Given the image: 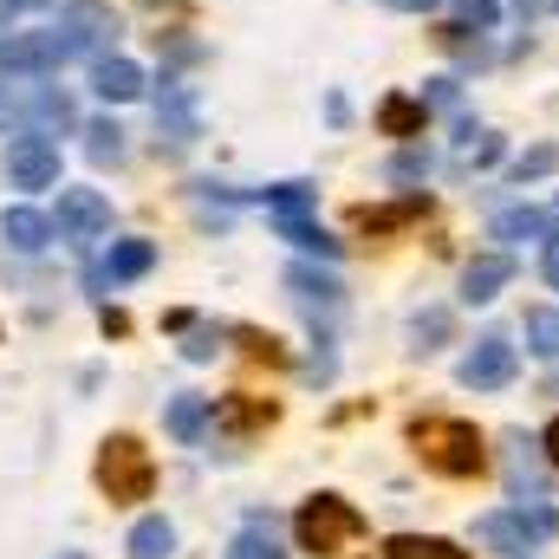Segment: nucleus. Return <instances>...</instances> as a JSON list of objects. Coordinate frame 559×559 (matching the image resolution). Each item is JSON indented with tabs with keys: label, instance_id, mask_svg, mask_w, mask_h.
Returning <instances> with one entry per match:
<instances>
[{
	"label": "nucleus",
	"instance_id": "nucleus-26",
	"mask_svg": "<svg viewBox=\"0 0 559 559\" xmlns=\"http://www.w3.org/2000/svg\"><path fill=\"white\" fill-rule=\"evenodd\" d=\"M521 332H527V352L534 358H559V306H534Z\"/></svg>",
	"mask_w": 559,
	"mask_h": 559
},
{
	"label": "nucleus",
	"instance_id": "nucleus-4",
	"mask_svg": "<svg viewBox=\"0 0 559 559\" xmlns=\"http://www.w3.org/2000/svg\"><path fill=\"white\" fill-rule=\"evenodd\" d=\"M475 534H481L495 554L527 559L540 540H559V514H554V508H527V501H521V508H508V514H488Z\"/></svg>",
	"mask_w": 559,
	"mask_h": 559
},
{
	"label": "nucleus",
	"instance_id": "nucleus-7",
	"mask_svg": "<svg viewBox=\"0 0 559 559\" xmlns=\"http://www.w3.org/2000/svg\"><path fill=\"white\" fill-rule=\"evenodd\" d=\"M52 228H59V241H72V248H85V241H98V235L111 228V202H105L98 189H59V209H52Z\"/></svg>",
	"mask_w": 559,
	"mask_h": 559
},
{
	"label": "nucleus",
	"instance_id": "nucleus-28",
	"mask_svg": "<svg viewBox=\"0 0 559 559\" xmlns=\"http://www.w3.org/2000/svg\"><path fill=\"white\" fill-rule=\"evenodd\" d=\"M254 202H267L274 215H306L312 209V189L306 182H274V189H254Z\"/></svg>",
	"mask_w": 559,
	"mask_h": 559
},
{
	"label": "nucleus",
	"instance_id": "nucleus-15",
	"mask_svg": "<svg viewBox=\"0 0 559 559\" xmlns=\"http://www.w3.org/2000/svg\"><path fill=\"white\" fill-rule=\"evenodd\" d=\"M286 293H293L299 306H325V312L345 299L338 274H325V267H306V261H299V267H286Z\"/></svg>",
	"mask_w": 559,
	"mask_h": 559
},
{
	"label": "nucleus",
	"instance_id": "nucleus-5",
	"mask_svg": "<svg viewBox=\"0 0 559 559\" xmlns=\"http://www.w3.org/2000/svg\"><path fill=\"white\" fill-rule=\"evenodd\" d=\"M52 26H59V39L72 46V59H79V52H105V46L118 39V13H111L105 0H66Z\"/></svg>",
	"mask_w": 559,
	"mask_h": 559
},
{
	"label": "nucleus",
	"instance_id": "nucleus-25",
	"mask_svg": "<svg viewBox=\"0 0 559 559\" xmlns=\"http://www.w3.org/2000/svg\"><path fill=\"white\" fill-rule=\"evenodd\" d=\"M228 559H280V547H274V521L267 514H254L235 540H228Z\"/></svg>",
	"mask_w": 559,
	"mask_h": 559
},
{
	"label": "nucleus",
	"instance_id": "nucleus-6",
	"mask_svg": "<svg viewBox=\"0 0 559 559\" xmlns=\"http://www.w3.org/2000/svg\"><path fill=\"white\" fill-rule=\"evenodd\" d=\"M66 59H72V46L59 39V26H46V33H7L0 39V72H20V79L59 72Z\"/></svg>",
	"mask_w": 559,
	"mask_h": 559
},
{
	"label": "nucleus",
	"instance_id": "nucleus-29",
	"mask_svg": "<svg viewBox=\"0 0 559 559\" xmlns=\"http://www.w3.org/2000/svg\"><path fill=\"white\" fill-rule=\"evenodd\" d=\"M85 150H92V163H118V156H124V131H118L111 118H92V124H85Z\"/></svg>",
	"mask_w": 559,
	"mask_h": 559
},
{
	"label": "nucleus",
	"instance_id": "nucleus-21",
	"mask_svg": "<svg viewBox=\"0 0 559 559\" xmlns=\"http://www.w3.org/2000/svg\"><path fill=\"white\" fill-rule=\"evenodd\" d=\"M150 267H156V248H150V241H118V248L105 254V280H111V286H124V280H143Z\"/></svg>",
	"mask_w": 559,
	"mask_h": 559
},
{
	"label": "nucleus",
	"instance_id": "nucleus-42",
	"mask_svg": "<svg viewBox=\"0 0 559 559\" xmlns=\"http://www.w3.org/2000/svg\"><path fill=\"white\" fill-rule=\"evenodd\" d=\"M554 7H559V0H554Z\"/></svg>",
	"mask_w": 559,
	"mask_h": 559
},
{
	"label": "nucleus",
	"instance_id": "nucleus-23",
	"mask_svg": "<svg viewBox=\"0 0 559 559\" xmlns=\"http://www.w3.org/2000/svg\"><path fill=\"white\" fill-rule=\"evenodd\" d=\"M384 554L391 559H468L455 540H436V534H391Z\"/></svg>",
	"mask_w": 559,
	"mask_h": 559
},
{
	"label": "nucleus",
	"instance_id": "nucleus-1",
	"mask_svg": "<svg viewBox=\"0 0 559 559\" xmlns=\"http://www.w3.org/2000/svg\"><path fill=\"white\" fill-rule=\"evenodd\" d=\"M411 449L423 455V468H436V475H449V481L481 475V462H488L481 429H475V423H462V417H423V423H411Z\"/></svg>",
	"mask_w": 559,
	"mask_h": 559
},
{
	"label": "nucleus",
	"instance_id": "nucleus-13",
	"mask_svg": "<svg viewBox=\"0 0 559 559\" xmlns=\"http://www.w3.org/2000/svg\"><path fill=\"white\" fill-rule=\"evenodd\" d=\"M0 235H7V248H13V254H39V248H52V235H59V228H52V215H39V209H26V202H20V209H7V215H0Z\"/></svg>",
	"mask_w": 559,
	"mask_h": 559
},
{
	"label": "nucleus",
	"instance_id": "nucleus-43",
	"mask_svg": "<svg viewBox=\"0 0 559 559\" xmlns=\"http://www.w3.org/2000/svg\"><path fill=\"white\" fill-rule=\"evenodd\" d=\"M554 429H559V423H554Z\"/></svg>",
	"mask_w": 559,
	"mask_h": 559
},
{
	"label": "nucleus",
	"instance_id": "nucleus-2",
	"mask_svg": "<svg viewBox=\"0 0 559 559\" xmlns=\"http://www.w3.org/2000/svg\"><path fill=\"white\" fill-rule=\"evenodd\" d=\"M293 534H299V547L319 559L345 554L358 534H365V514L352 508V501H338V495H312L299 514H293Z\"/></svg>",
	"mask_w": 559,
	"mask_h": 559
},
{
	"label": "nucleus",
	"instance_id": "nucleus-11",
	"mask_svg": "<svg viewBox=\"0 0 559 559\" xmlns=\"http://www.w3.org/2000/svg\"><path fill=\"white\" fill-rule=\"evenodd\" d=\"M156 131L176 143V150L202 138V118H195V92H189V85H163V98H156Z\"/></svg>",
	"mask_w": 559,
	"mask_h": 559
},
{
	"label": "nucleus",
	"instance_id": "nucleus-39",
	"mask_svg": "<svg viewBox=\"0 0 559 559\" xmlns=\"http://www.w3.org/2000/svg\"><path fill=\"white\" fill-rule=\"evenodd\" d=\"M26 7H46V0H0V20L7 13H26Z\"/></svg>",
	"mask_w": 559,
	"mask_h": 559
},
{
	"label": "nucleus",
	"instance_id": "nucleus-40",
	"mask_svg": "<svg viewBox=\"0 0 559 559\" xmlns=\"http://www.w3.org/2000/svg\"><path fill=\"white\" fill-rule=\"evenodd\" d=\"M547 462L559 468V429H547Z\"/></svg>",
	"mask_w": 559,
	"mask_h": 559
},
{
	"label": "nucleus",
	"instance_id": "nucleus-41",
	"mask_svg": "<svg viewBox=\"0 0 559 559\" xmlns=\"http://www.w3.org/2000/svg\"><path fill=\"white\" fill-rule=\"evenodd\" d=\"M527 7H540V0H521V13H527Z\"/></svg>",
	"mask_w": 559,
	"mask_h": 559
},
{
	"label": "nucleus",
	"instance_id": "nucleus-19",
	"mask_svg": "<svg viewBox=\"0 0 559 559\" xmlns=\"http://www.w3.org/2000/svg\"><path fill=\"white\" fill-rule=\"evenodd\" d=\"M540 481H547V468H540L534 442L527 436H508V488L514 495H540Z\"/></svg>",
	"mask_w": 559,
	"mask_h": 559
},
{
	"label": "nucleus",
	"instance_id": "nucleus-8",
	"mask_svg": "<svg viewBox=\"0 0 559 559\" xmlns=\"http://www.w3.org/2000/svg\"><path fill=\"white\" fill-rule=\"evenodd\" d=\"M7 182L13 189H52L59 182V143L39 131H20L7 143Z\"/></svg>",
	"mask_w": 559,
	"mask_h": 559
},
{
	"label": "nucleus",
	"instance_id": "nucleus-3",
	"mask_svg": "<svg viewBox=\"0 0 559 559\" xmlns=\"http://www.w3.org/2000/svg\"><path fill=\"white\" fill-rule=\"evenodd\" d=\"M98 488H105L111 501H150L156 462H150V449H143L138 436H111V442L98 449Z\"/></svg>",
	"mask_w": 559,
	"mask_h": 559
},
{
	"label": "nucleus",
	"instance_id": "nucleus-18",
	"mask_svg": "<svg viewBox=\"0 0 559 559\" xmlns=\"http://www.w3.org/2000/svg\"><path fill=\"white\" fill-rule=\"evenodd\" d=\"M495 241H554V215L547 209H508V215H495Z\"/></svg>",
	"mask_w": 559,
	"mask_h": 559
},
{
	"label": "nucleus",
	"instance_id": "nucleus-20",
	"mask_svg": "<svg viewBox=\"0 0 559 559\" xmlns=\"http://www.w3.org/2000/svg\"><path fill=\"white\" fill-rule=\"evenodd\" d=\"M378 124H384L391 138H423V124H429V105H423V98H404V92H391V98L378 105Z\"/></svg>",
	"mask_w": 559,
	"mask_h": 559
},
{
	"label": "nucleus",
	"instance_id": "nucleus-30",
	"mask_svg": "<svg viewBox=\"0 0 559 559\" xmlns=\"http://www.w3.org/2000/svg\"><path fill=\"white\" fill-rule=\"evenodd\" d=\"M449 7H455V26H462V33H468V26H475V33H495V26H501V0H449Z\"/></svg>",
	"mask_w": 559,
	"mask_h": 559
},
{
	"label": "nucleus",
	"instance_id": "nucleus-22",
	"mask_svg": "<svg viewBox=\"0 0 559 559\" xmlns=\"http://www.w3.org/2000/svg\"><path fill=\"white\" fill-rule=\"evenodd\" d=\"M274 228H280V241H293V248H306V254H325V261L338 254V241H332L312 215H274Z\"/></svg>",
	"mask_w": 559,
	"mask_h": 559
},
{
	"label": "nucleus",
	"instance_id": "nucleus-16",
	"mask_svg": "<svg viewBox=\"0 0 559 559\" xmlns=\"http://www.w3.org/2000/svg\"><path fill=\"white\" fill-rule=\"evenodd\" d=\"M209 423H215V404H209V397H176V404L163 411V429H169L176 442H202Z\"/></svg>",
	"mask_w": 559,
	"mask_h": 559
},
{
	"label": "nucleus",
	"instance_id": "nucleus-31",
	"mask_svg": "<svg viewBox=\"0 0 559 559\" xmlns=\"http://www.w3.org/2000/svg\"><path fill=\"white\" fill-rule=\"evenodd\" d=\"M559 169V143H534L527 156H514V182H540Z\"/></svg>",
	"mask_w": 559,
	"mask_h": 559
},
{
	"label": "nucleus",
	"instance_id": "nucleus-17",
	"mask_svg": "<svg viewBox=\"0 0 559 559\" xmlns=\"http://www.w3.org/2000/svg\"><path fill=\"white\" fill-rule=\"evenodd\" d=\"M124 554L131 559H169L176 554V527H169L163 514H143L138 527H131V540H124Z\"/></svg>",
	"mask_w": 559,
	"mask_h": 559
},
{
	"label": "nucleus",
	"instance_id": "nucleus-32",
	"mask_svg": "<svg viewBox=\"0 0 559 559\" xmlns=\"http://www.w3.org/2000/svg\"><path fill=\"white\" fill-rule=\"evenodd\" d=\"M411 338H417V352H436V345L449 338V312H442V306H429V312H417Z\"/></svg>",
	"mask_w": 559,
	"mask_h": 559
},
{
	"label": "nucleus",
	"instance_id": "nucleus-27",
	"mask_svg": "<svg viewBox=\"0 0 559 559\" xmlns=\"http://www.w3.org/2000/svg\"><path fill=\"white\" fill-rule=\"evenodd\" d=\"M215 423L235 429V436H248V429L274 423V404H241V397H228V404H215Z\"/></svg>",
	"mask_w": 559,
	"mask_h": 559
},
{
	"label": "nucleus",
	"instance_id": "nucleus-9",
	"mask_svg": "<svg viewBox=\"0 0 559 559\" xmlns=\"http://www.w3.org/2000/svg\"><path fill=\"white\" fill-rule=\"evenodd\" d=\"M514 371H521V352L501 338V332H488V338H475V352L462 358V384L468 391H501V384H514Z\"/></svg>",
	"mask_w": 559,
	"mask_h": 559
},
{
	"label": "nucleus",
	"instance_id": "nucleus-10",
	"mask_svg": "<svg viewBox=\"0 0 559 559\" xmlns=\"http://www.w3.org/2000/svg\"><path fill=\"white\" fill-rule=\"evenodd\" d=\"M20 124L39 131V138L72 131V98H66L59 85H26V92H20Z\"/></svg>",
	"mask_w": 559,
	"mask_h": 559
},
{
	"label": "nucleus",
	"instance_id": "nucleus-37",
	"mask_svg": "<svg viewBox=\"0 0 559 559\" xmlns=\"http://www.w3.org/2000/svg\"><path fill=\"white\" fill-rule=\"evenodd\" d=\"M423 105H455V79H429V98Z\"/></svg>",
	"mask_w": 559,
	"mask_h": 559
},
{
	"label": "nucleus",
	"instance_id": "nucleus-14",
	"mask_svg": "<svg viewBox=\"0 0 559 559\" xmlns=\"http://www.w3.org/2000/svg\"><path fill=\"white\" fill-rule=\"evenodd\" d=\"M508 280H514V261H508V254H475L468 274H462V299H468V306H488V299H501Z\"/></svg>",
	"mask_w": 559,
	"mask_h": 559
},
{
	"label": "nucleus",
	"instance_id": "nucleus-24",
	"mask_svg": "<svg viewBox=\"0 0 559 559\" xmlns=\"http://www.w3.org/2000/svg\"><path fill=\"white\" fill-rule=\"evenodd\" d=\"M423 209H429L423 195H404V202H391V209H358V228H365V235H391V228L417 222Z\"/></svg>",
	"mask_w": 559,
	"mask_h": 559
},
{
	"label": "nucleus",
	"instance_id": "nucleus-35",
	"mask_svg": "<svg viewBox=\"0 0 559 559\" xmlns=\"http://www.w3.org/2000/svg\"><path fill=\"white\" fill-rule=\"evenodd\" d=\"M7 124H20V92H13V85H0V131H7Z\"/></svg>",
	"mask_w": 559,
	"mask_h": 559
},
{
	"label": "nucleus",
	"instance_id": "nucleus-36",
	"mask_svg": "<svg viewBox=\"0 0 559 559\" xmlns=\"http://www.w3.org/2000/svg\"><path fill=\"white\" fill-rule=\"evenodd\" d=\"M540 274H547V286H559V235L540 248Z\"/></svg>",
	"mask_w": 559,
	"mask_h": 559
},
{
	"label": "nucleus",
	"instance_id": "nucleus-38",
	"mask_svg": "<svg viewBox=\"0 0 559 559\" xmlns=\"http://www.w3.org/2000/svg\"><path fill=\"white\" fill-rule=\"evenodd\" d=\"M397 13H429V7H442V0H391Z\"/></svg>",
	"mask_w": 559,
	"mask_h": 559
},
{
	"label": "nucleus",
	"instance_id": "nucleus-12",
	"mask_svg": "<svg viewBox=\"0 0 559 559\" xmlns=\"http://www.w3.org/2000/svg\"><path fill=\"white\" fill-rule=\"evenodd\" d=\"M92 92L105 98V105H131V98H143V66L138 59H98L92 66Z\"/></svg>",
	"mask_w": 559,
	"mask_h": 559
},
{
	"label": "nucleus",
	"instance_id": "nucleus-34",
	"mask_svg": "<svg viewBox=\"0 0 559 559\" xmlns=\"http://www.w3.org/2000/svg\"><path fill=\"white\" fill-rule=\"evenodd\" d=\"M391 176H397V182H423V176H429V156H423V150H404V156L391 163Z\"/></svg>",
	"mask_w": 559,
	"mask_h": 559
},
{
	"label": "nucleus",
	"instance_id": "nucleus-33",
	"mask_svg": "<svg viewBox=\"0 0 559 559\" xmlns=\"http://www.w3.org/2000/svg\"><path fill=\"white\" fill-rule=\"evenodd\" d=\"M462 156H468L475 169H488V163H501V138H488V131H481L475 143H462Z\"/></svg>",
	"mask_w": 559,
	"mask_h": 559
}]
</instances>
